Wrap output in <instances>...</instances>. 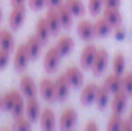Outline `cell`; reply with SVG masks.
Wrapping results in <instances>:
<instances>
[{"label": "cell", "instance_id": "obj_1", "mask_svg": "<svg viewBox=\"0 0 132 131\" xmlns=\"http://www.w3.org/2000/svg\"><path fill=\"white\" fill-rule=\"evenodd\" d=\"M62 57H63V55L60 54V51L58 50V48H56L55 45L51 46V48H49L44 55L45 71L49 72V73L55 72L56 68H58V66H59V63H60V58H62Z\"/></svg>", "mask_w": 132, "mask_h": 131}, {"label": "cell", "instance_id": "obj_36", "mask_svg": "<svg viewBox=\"0 0 132 131\" xmlns=\"http://www.w3.org/2000/svg\"><path fill=\"white\" fill-rule=\"evenodd\" d=\"M114 36H116V39H118V40H123V39L126 37V31L121 27V25L114 27Z\"/></svg>", "mask_w": 132, "mask_h": 131}, {"label": "cell", "instance_id": "obj_28", "mask_svg": "<svg viewBox=\"0 0 132 131\" xmlns=\"http://www.w3.org/2000/svg\"><path fill=\"white\" fill-rule=\"evenodd\" d=\"M64 3L69 8V10L72 12V14L76 16V17H81L86 12V6H85V4L81 0H65Z\"/></svg>", "mask_w": 132, "mask_h": 131}, {"label": "cell", "instance_id": "obj_23", "mask_svg": "<svg viewBox=\"0 0 132 131\" xmlns=\"http://www.w3.org/2000/svg\"><path fill=\"white\" fill-rule=\"evenodd\" d=\"M24 105H26V100L23 98V94L21 93V90H14V104H13V108L10 111L13 117L23 114L24 113Z\"/></svg>", "mask_w": 132, "mask_h": 131}, {"label": "cell", "instance_id": "obj_45", "mask_svg": "<svg viewBox=\"0 0 132 131\" xmlns=\"http://www.w3.org/2000/svg\"><path fill=\"white\" fill-rule=\"evenodd\" d=\"M131 95H132V94H131Z\"/></svg>", "mask_w": 132, "mask_h": 131}, {"label": "cell", "instance_id": "obj_31", "mask_svg": "<svg viewBox=\"0 0 132 131\" xmlns=\"http://www.w3.org/2000/svg\"><path fill=\"white\" fill-rule=\"evenodd\" d=\"M122 122H123L122 114L113 113V114L109 117V121H108L106 129H108V130H121V127H122Z\"/></svg>", "mask_w": 132, "mask_h": 131}, {"label": "cell", "instance_id": "obj_13", "mask_svg": "<svg viewBox=\"0 0 132 131\" xmlns=\"http://www.w3.org/2000/svg\"><path fill=\"white\" fill-rule=\"evenodd\" d=\"M97 89H99V85L96 82H90L84 86V89L81 90V94H80V100L84 105H90L95 102Z\"/></svg>", "mask_w": 132, "mask_h": 131}, {"label": "cell", "instance_id": "obj_12", "mask_svg": "<svg viewBox=\"0 0 132 131\" xmlns=\"http://www.w3.org/2000/svg\"><path fill=\"white\" fill-rule=\"evenodd\" d=\"M45 19H46V23H47V26L50 28L51 35L59 34V31L62 30V23H60L56 8H49L46 14H45Z\"/></svg>", "mask_w": 132, "mask_h": 131}, {"label": "cell", "instance_id": "obj_18", "mask_svg": "<svg viewBox=\"0 0 132 131\" xmlns=\"http://www.w3.org/2000/svg\"><path fill=\"white\" fill-rule=\"evenodd\" d=\"M103 17L113 26H119L122 23V13L118 8H110V6H105L103 10Z\"/></svg>", "mask_w": 132, "mask_h": 131}, {"label": "cell", "instance_id": "obj_5", "mask_svg": "<svg viewBox=\"0 0 132 131\" xmlns=\"http://www.w3.org/2000/svg\"><path fill=\"white\" fill-rule=\"evenodd\" d=\"M24 113L26 117L31 121L35 122L40 118V113H41V108H40V103L36 99V96H31V98H26V105H24Z\"/></svg>", "mask_w": 132, "mask_h": 131}, {"label": "cell", "instance_id": "obj_15", "mask_svg": "<svg viewBox=\"0 0 132 131\" xmlns=\"http://www.w3.org/2000/svg\"><path fill=\"white\" fill-rule=\"evenodd\" d=\"M64 75H65V77L68 79L71 86L80 87L84 84V73H82V71H81L78 67H76V66L68 67V68L65 70Z\"/></svg>", "mask_w": 132, "mask_h": 131}, {"label": "cell", "instance_id": "obj_17", "mask_svg": "<svg viewBox=\"0 0 132 131\" xmlns=\"http://www.w3.org/2000/svg\"><path fill=\"white\" fill-rule=\"evenodd\" d=\"M55 122H56V120H55V114H54L53 109L49 108V107L44 108L40 113V126H41V129L53 130L55 127Z\"/></svg>", "mask_w": 132, "mask_h": 131}, {"label": "cell", "instance_id": "obj_26", "mask_svg": "<svg viewBox=\"0 0 132 131\" xmlns=\"http://www.w3.org/2000/svg\"><path fill=\"white\" fill-rule=\"evenodd\" d=\"M14 36L9 30H0V48L6 50L14 49Z\"/></svg>", "mask_w": 132, "mask_h": 131}, {"label": "cell", "instance_id": "obj_40", "mask_svg": "<svg viewBox=\"0 0 132 131\" xmlns=\"http://www.w3.org/2000/svg\"><path fill=\"white\" fill-rule=\"evenodd\" d=\"M63 0H46V6L47 8H56Z\"/></svg>", "mask_w": 132, "mask_h": 131}, {"label": "cell", "instance_id": "obj_27", "mask_svg": "<svg viewBox=\"0 0 132 131\" xmlns=\"http://www.w3.org/2000/svg\"><path fill=\"white\" fill-rule=\"evenodd\" d=\"M125 70H126V58H125V54L118 51L114 58H113V72L117 73V75H123L125 73Z\"/></svg>", "mask_w": 132, "mask_h": 131}, {"label": "cell", "instance_id": "obj_22", "mask_svg": "<svg viewBox=\"0 0 132 131\" xmlns=\"http://www.w3.org/2000/svg\"><path fill=\"white\" fill-rule=\"evenodd\" d=\"M35 35L41 40V43L43 44H45L47 40H49V37H50L51 32H50V28H49V26H47V23H46L45 17H41V18H39V19H37V22H36Z\"/></svg>", "mask_w": 132, "mask_h": 131}, {"label": "cell", "instance_id": "obj_6", "mask_svg": "<svg viewBox=\"0 0 132 131\" xmlns=\"http://www.w3.org/2000/svg\"><path fill=\"white\" fill-rule=\"evenodd\" d=\"M77 118H78V114H77L76 109H73V108L63 109V112L59 116V126H60V129H63V130L72 129L76 125Z\"/></svg>", "mask_w": 132, "mask_h": 131}, {"label": "cell", "instance_id": "obj_42", "mask_svg": "<svg viewBox=\"0 0 132 131\" xmlns=\"http://www.w3.org/2000/svg\"><path fill=\"white\" fill-rule=\"evenodd\" d=\"M1 17H3V12H1V8H0V21H1Z\"/></svg>", "mask_w": 132, "mask_h": 131}, {"label": "cell", "instance_id": "obj_11", "mask_svg": "<svg viewBox=\"0 0 132 131\" xmlns=\"http://www.w3.org/2000/svg\"><path fill=\"white\" fill-rule=\"evenodd\" d=\"M19 90L24 98H31V96H36L39 89L30 75H23L19 80Z\"/></svg>", "mask_w": 132, "mask_h": 131}, {"label": "cell", "instance_id": "obj_41", "mask_svg": "<svg viewBox=\"0 0 132 131\" xmlns=\"http://www.w3.org/2000/svg\"><path fill=\"white\" fill-rule=\"evenodd\" d=\"M26 0H10V3H12V5H15V4H22V3H24Z\"/></svg>", "mask_w": 132, "mask_h": 131}, {"label": "cell", "instance_id": "obj_19", "mask_svg": "<svg viewBox=\"0 0 132 131\" xmlns=\"http://www.w3.org/2000/svg\"><path fill=\"white\" fill-rule=\"evenodd\" d=\"M24 44H26V46H27V50H28V53H30L31 59H36V58L40 55V53H41V48H43L41 40H40L36 35H32V36H30V37L27 39V41Z\"/></svg>", "mask_w": 132, "mask_h": 131}, {"label": "cell", "instance_id": "obj_38", "mask_svg": "<svg viewBox=\"0 0 132 131\" xmlns=\"http://www.w3.org/2000/svg\"><path fill=\"white\" fill-rule=\"evenodd\" d=\"M121 0H104V6H110V8H119Z\"/></svg>", "mask_w": 132, "mask_h": 131}, {"label": "cell", "instance_id": "obj_25", "mask_svg": "<svg viewBox=\"0 0 132 131\" xmlns=\"http://www.w3.org/2000/svg\"><path fill=\"white\" fill-rule=\"evenodd\" d=\"M109 94H110V91L106 89V86L103 84L101 86H99L97 89V93H96V98H95V103H96V105L100 108V109H104L106 105H108V103H109Z\"/></svg>", "mask_w": 132, "mask_h": 131}, {"label": "cell", "instance_id": "obj_4", "mask_svg": "<svg viewBox=\"0 0 132 131\" xmlns=\"http://www.w3.org/2000/svg\"><path fill=\"white\" fill-rule=\"evenodd\" d=\"M30 60H31V57H30V53L27 50L26 44H21L17 48L15 54H14V59H13L14 68L17 71H24L27 68Z\"/></svg>", "mask_w": 132, "mask_h": 131}, {"label": "cell", "instance_id": "obj_10", "mask_svg": "<svg viewBox=\"0 0 132 131\" xmlns=\"http://www.w3.org/2000/svg\"><path fill=\"white\" fill-rule=\"evenodd\" d=\"M39 91L41 96L46 102L56 100V91H55V82L51 79H43L39 84Z\"/></svg>", "mask_w": 132, "mask_h": 131}, {"label": "cell", "instance_id": "obj_33", "mask_svg": "<svg viewBox=\"0 0 132 131\" xmlns=\"http://www.w3.org/2000/svg\"><path fill=\"white\" fill-rule=\"evenodd\" d=\"M122 89L128 94H132V72H126L122 75Z\"/></svg>", "mask_w": 132, "mask_h": 131}, {"label": "cell", "instance_id": "obj_21", "mask_svg": "<svg viewBox=\"0 0 132 131\" xmlns=\"http://www.w3.org/2000/svg\"><path fill=\"white\" fill-rule=\"evenodd\" d=\"M113 30V26L104 18H97L95 22H94V32H95V36H99V37H103V36H106L110 34V31Z\"/></svg>", "mask_w": 132, "mask_h": 131}, {"label": "cell", "instance_id": "obj_9", "mask_svg": "<svg viewBox=\"0 0 132 131\" xmlns=\"http://www.w3.org/2000/svg\"><path fill=\"white\" fill-rule=\"evenodd\" d=\"M97 46L94 45V44H87L82 51H81V55H80V63H81V67L84 70H90L91 66H92V62L95 59V55L97 53Z\"/></svg>", "mask_w": 132, "mask_h": 131}, {"label": "cell", "instance_id": "obj_20", "mask_svg": "<svg viewBox=\"0 0 132 131\" xmlns=\"http://www.w3.org/2000/svg\"><path fill=\"white\" fill-rule=\"evenodd\" d=\"M104 85L106 86V89H108L112 94H114V93L122 90V76H121V75H117V73H114V72H112V73H109V75L105 77Z\"/></svg>", "mask_w": 132, "mask_h": 131}, {"label": "cell", "instance_id": "obj_43", "mask_svg": "<svg viewBox=\"0 0 132 131\" xmlns=\"http://www.w3.org/2000/svg\"><path fill=\"white\" fill-rule=\"evenodd\" d=\"M130 118L132 120V109H131V112H130Z\"/></svg>", "mask_w": 132, "mask_h": 131}, {"label": "cell", "instance_id": "obj_39", "mask_svg": "<svg viewBox=\"0 0 132 131\" xmlns=\"http://www.w3.org/2000/svg\"><path fill=\"white\" fill-rule=\"evenodd\" d=\"M85 130H87V131H97L99 130V126H97V124H96V122H94V121H88L87 124H86V126H85Z\"/></svg>", "mask_w": 132, "mask_h": 131}, {"label": "cell", "instance_id": "obj_37", "mask_svg": "<svg viewBox=\"0 0 132 131\" xmlns=\"http://www.w3.org/2000/svg\"><path fill=\"white\" fill-rule=\"evenodd\" d=\"M121 130H123V131H132V120L130 118V117H128L127 120H123Z\"/></svg>", "mask_w": 132, "mask_h": 131}, {"label": "cell", "instance_id": "obj_34", "mask_svg": "<svg viewBox=\"0 0 132 131\" xmlns=\"http://www.w3.org/2000/svg\"><path fill=\"white\" fill-rule=\"evenodd\" d=\"M9 59H10V50L0 48V70H3L8 66Z\"/></svg>", "mask_w": 132, "mask_h": 131}, {"label": "cell", "instance_id": "obj_3", "mask_svg": "<svg viewBox=\"0 0 132 131\" xmlns=\"http://www.w3.org/2000/svg\"><path fill=\"white\" fill-rule=\"evenodd\" d=\"M26 18V5L24 3L22 4H15L12 8V12L9 14V26L13 30H18Z\"/></svg>", "mask_w": 132, "mask_h": 131}, {"label": "cell", "instance_id": "obj_24", "mask_svg": "<svg viewBox=\"0 0 132 131\" xmlns=\"http://www.w3.org/2000/svg\"><path fill=\"white\" fill-rule=\"evenodd\" d=\"M55 46L58 48V50L60 51L62 55H67L71 53V50L75 46V41L73 37H71L69 35H63L58 39V41L55 44Z\"/></svg>", "mask_w": 132, "mask_h": 131}, {"label": "cell", "instance_id": "obj_30", "mask_svg": "<svg viewBox=\"0 0 132 131\" xmlns=\"http://www.w3.org/2000/svg\"><path fill=\"white\" fill-rule=\"evenodd\" d=\"M13 127L17 130H30L31 129V121L24 117L23 114L14 117V122H13Z\"/></svg>", "mask_w": 132, "mask_h": 131}, {"label": "cell", "instance_id": "obj_35", "mask_svg": "<svg viewBox=\"0 0 132 131\" xmlns=\"http://www.w3.org/2000/svg\"><path fill=\"white\" fill-rule=\"evenodd\" d=\"M28 5L32 9H41L46 5V0H28Z\"/></svg>", "mask_w": 132, "mask_h": 131}, {"label": "cell", "instance_id": "obj_16", "mask_svg": "<svg viewBox=\"0 0 132 131\" xmlns=\"http://www.w3.org/2000/svg\"><path fill=\"white\" fill-rule=\"evenodd\" d=\"M77 34L78 36L85 40L88 41L91 40L94 36H95V32H94V23H91L88 19H81L77 25Z\"/></svg>", "mask_w": 132, "mask_h": 131}, {"label": "cell", "instance_id": "obj_7", "mask_svg": "<svg viewBox=\"0 0 132 131\" xmlns=\"http://www.w3.org/2000/svg\"><path fill=\"white\" fill-rule=\"evenodd\" d=\"M55 91H56V100L64 102L68 95H69V89L71 84L68 81V79L65 77L64 73H60L56 79H55Z\"/></svg>", "mask_w": 132, "mask_h": 131}, {"label": "cell", "instance_id": "obj_32", "mask_svg": "<svg viewBox=\"0 0 132 131\" xmlns=\"http://www.w3.org/2000/svg\"><path fill=\"white\" fill-rule=\"evenodd\" d=\"M103 5H104V0H88V3H87L88 12L92 16H96L97 13L101 12Z\"/></svg>", "mask_w": 132, "mask_h": 131}, {"label": "cell", "instance_id": "obj_8", "mask_svg": "<svg viewBox=\"0 0 132 131\" xmlns=\"http://www.w3.org/2000/svg\"><path fill=\"white\" fill-rule=\"evenodd\" d=\"M127 102H128V94L123 89L114 93L113 99H112V111H113V113L123 114V112L126 111V107H127Z\"/></svg>", "mask_w": 132, "mask_h": 131}, {"label": "cell", "instance_id": "obj_29", "mask_svg": "<svg viewBox=\"0 0 132 131\" xmlns=\"http://www.w3.org/2000/svg\"><path fill=\"white\" fill-rule=\"evenodd\" d=\"M13 104H14V90L4 93L0 98V108L10 112L13 108Z\"/></svg>", "mask_w": 132, "mask_h": 131}, {"label": "cell", "instance_id": "obj_2", "mask_svg": "<svg viewBox=\"0 0 132 131\" xmlns=\"http://www.w3.org/2000/svg\"><path fill=\"white\" fill-rule=\"evenodd\" d=\"M108 62H109V53L105 48H100L97 49V53L95 55V59L92 62V66H91V71L95 76H100L105 70H106V66H108Z\"/></svg>", "mask_w": 132, "mask_h": 131}, {"label": "cell", "instance_id": "obj_44", "mask_svg": "<svg viewBox=\"0 0 132 131\" xmlns=\"http://www.w3.org/2000/svg\"><path fill=\"white\" fill-rule=\"evenodd\" d=\"M0 98H1V95H0Z\"/></svg>", "mask_w": 132, "mask_h": 131}, {"label": "cell", "instance_id": "obj_14", "mask_svg": "<svg viewBox=\"0 0 132 131\" xmlns=\"http://www.w3.org/2000/svg\"><path fill=\"white\" fill-rule=\"evenodd\" d=\"M56 12H58L60 23H62V28H65V30L71 28L72 22H73V14H72V12L69 10V8L67 6V4L64 1L60 3L56 6Z\"/></svg>", "mask_w": 132, "mask_h": 131}]
</instances>
